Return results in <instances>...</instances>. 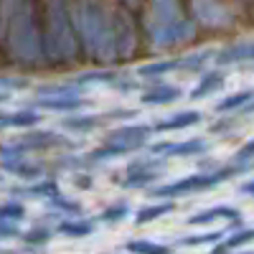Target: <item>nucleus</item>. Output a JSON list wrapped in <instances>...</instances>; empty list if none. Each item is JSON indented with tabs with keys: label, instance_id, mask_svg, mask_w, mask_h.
<instances>
[{
	"label": "nucleus",
	"instance_id": "obj_1",
	"mask_svg": "<svg viewBox=\"0 0 254 254\" xmlns=\"http://www.w3.org/2000/svg\"><path fill=\"white\" fill-rule=\"evenodd\" d=\"M132 252L137 254H165V247H158V244H145V242H135L130 244Z\"/></svg>",
	"mask_w": 254,
	"mask_h": 254
}]
</instances>
